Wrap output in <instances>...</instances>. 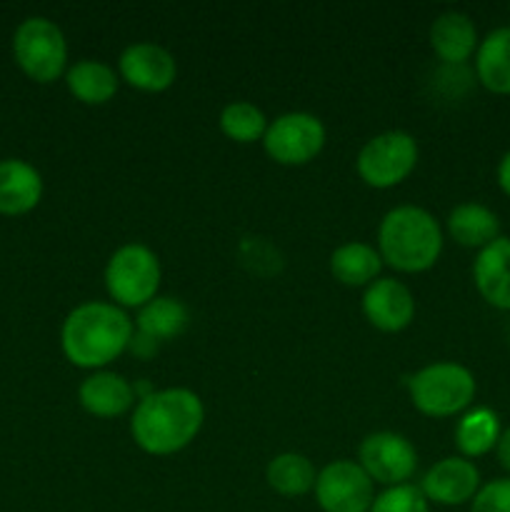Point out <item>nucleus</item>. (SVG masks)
Here are the masks:
<instances>
[{
  "label": "nucleus",
  "mask_w": 510,
  "mask_h": 512,
  "mask_svg": "<svg viewBox=\"0 0 510 512\" xmlns=\"http://www.w3.org/2000/svg\"><path fill=\"white\" fill-rule=\"evenodd\" d=\"M203 423V400L193 390L165 388L140 398L130 418V435L143 453L165 458L188 448Z\"/></svg>",
  "instance_id": "1"
},
{
  "label": "nucleus",
  "mask_w": 510,
  "mask_h": 512,
  "mask_svg": "<svg viewBox=\"0 0 510 512\" xmlns=\"http://www.w3.org/2000/svg\"><path fill=\"white\" fill-rule=\"evenodd\" d=\"M135 335L133 320L115 303H80L68 313L60 328V348L70 365L100 370L130 348Z\"/></svg>",
  "instance_id": "2"
},
{
  "label": "nucleus",
  "mask_w": 510,
  "mask_h": 512,
  "mask_svg": "<svg viewBox=\"0 0 510 512\" xmlns=\"http://www.w3.org/2000/svg\"><path fill=\"white\" fill-rule=\"evenodd\" d=\"M378 253L398 273H425L443 253V230L425 208L398 205L380 220Z\"/></svg>",
  "instance_id": "3"
},
{
  "label": "nucleus",
  "mask_w": 510,
  "mask_h": 512,
  "mask_svg": "<svg viewBox=\"0 0 510 512\" xmlns=\"http://www.w3.org/2000/svg\"><path fill=\"white\" fill-rule=\"evenodd\" d=\"M410 403L428 418H453L475 400L473 373L460 363H433L405 380Z\"/></svg>",
  "instance_id": "4"
},
{
  "label": "nucleus",
  "mask_w": 510,
  "mask_h": 512,
  "mask_svg": "<svg viewBox=\"0 0 510 512\" xmlns=\"http://www.w3.org/2000/svg\"><path fill=\"white\" fill-rule=\"evenodd\" d=\"M13 58L25 78L50 85L68 70V40L55 20L30 15L13 33Z\"/></svg>",
  "instance_id": "5"
},
{
  "label": "nucleus",
  "mask_w": 510,
  "mask_h": 512,
  "mask_svg": "<svg viewBox=\"0 0 510 512\" xmlns=\"http://www.w3.org/2000/svg\"><path fill=\"white\" fill-rule=\"evenodd\" d=\"M160 278L163 270L158 255L143 243L120 245L105 265V288L118 308L140 310L158 298Z\"/></svg>",
  "instance_id": "6"
},
{
  "label": "nucleus",
  "mask_w": 510,
  "mask_h": 512,
  "mask_svg": "<svg viewBox=\"0 0 510 512\" xmlns=\"http://www.w3.org/2000/svg\"><path fill=\"white\" fill-rule=\"evenodd\" d=\"M418 165V143L405 130H385L360 148L355 170L375 190H388L410 178Z\"/></svg>",
  "instance_id": "7"
},
{
  "label": "nucleus",
  "mask_w": 510,
  "mask_h": 512,
  "mask_svg": "<svg viewBox=\"0 0 510 512\" xmlns=\"http://www.w3.org/2000/svg\"><path fill=\"white\" fill-rule=\"evenodd\" d=\"M263 148L270 160L280 165H305L320 155L325 148V125L318 115L283 113L268 123Z\"/></svg>",
  "instance_id": "8"
},
{
  "label": "nucleus",
  "mask_w": 510,
  "mask_h": 512,
  "mask_svg": "<svg viewBox=\"0 0 510 512\" xmlns=\"http://www.w3.org/2000/svg\"><path fill=\"white\" fill-rule=\"evenodd\" d=\"M313 490L323 512H370L375 500V483L353 460L325 465Z\"/></svg>",
  "instance_id": "9"
},
{
  "label": "nucleus",
  "mask_w": 510,
  "mask_h": 512,
  "mask_svg": "<svg viewBox=\"0 0 510 512\" xmlns=\"http://www.w3.org/2000/svg\"><path fill=\"white\" fill-rule=\"evenodd\" d=\"M358 460L368 478L385 488L405 485L418 468V453H415L413 443L405 435L390 433V430L370 433L360 443Z\"/></svg>",
  "instance_id": "10"
},
{
  "label": "nucleus",
  "mask_w": 510,
  "mask_h": 512,
  "mask_svg": "<svg viewBox=\"0 0 510 512\" xmlns=\"http://www.w3.org/2000/svg\"><path fill=\"white\" fill-rule=\"evenodd\" d=\"M118 75L140 93H163L178 78V63L163 45L133 43L120 53Z\"/></svg>",
  "instance_id": "11"
},
{
  "label": "nucleus",
  "mask_w": 510,
  "mask_h": 512,
  "mask_svg": "<svg viewBox=\"0 0 510 512\" xmlns=\"http://www.w3.org/2000/svg\"><path fill=\"white\" fill-rule=\"evenodd\" d=\"M420 490L428 503L445 505V508L473 503L480 490V470L463 455L443 458L425 473Z\"/></svg>",
  "instance_id": "12"
},
{
  "label": "nucleus",
  "mask_w": 510,
  "mask_h": 512,
  "mask_svg": "<svg viewBox=\"0 0 510 512\" xmlns=\"http://www.w3.org/2000/svg\"><path fill=\"white\" fill-rule=\"evenodd\" d=\"M363 313L380 333H400L413 323L415 298L400 280L380 278L365 288Z\"/></svg>",
  "instance_id": "13"
},
{
  "label": "nucleus",
  "mask_w": 510,
  "mask_h": 512,
  "mask_svg": "<svg viewBox=\"0 0 510 512\" xmlns=\"http://www.w3.org/2000/svg\"><path fill=\"white\" fill-rule=\"evenodd\" d=\"M43 200V175L20 158L0 160V215L20 218Z\"/></svg>",
  "instance_id": "14"
},
{
  "label": "nucleus",
  "mask_w": 510,
  "mask_h": 512,
  "mask_svg": "<svg viewBox=\"0 0 510 512\" xmlns=\"http://www.w3.org/2000/svg\"><path fill=\"white\" fill-rule=\"evenodd\" d=\"M135 395L138 393L133 385L123 375L110 373V370H95L78 388V400L85 413L103 420L120 418L128 413L135 403Z\"/></svg>",
  "instance_id": "15"
},
{
  "label": "nucleus",
  "mask_w": 510,
  "mask_h": 512,
  "mask_svg": "<svg viewBox=\"0 0 510 512\" xmlns=\"http://www.w3.org/2000/svg\"><path fill=\"white\" fill-rule=\"evenodd\" d=\"M473 280L485 303L510 313V238L500 235L498 240L478 250Z\"/></svg>",
  "instance_id": "16"
},
{
  "label": "nucleus",
  "mask_w": 510,
  "mask_h": 512,
  "mask_svg": "<svg viewBox=\"0 0 510 512\" xmlns=\"http://www.w3.org/2000/svg\"><path fill=\"white\" fill-rule=\"evenodd\" d=\"M478 45V28L470 15L448 10L430 25V48L445 65H465L475 55Z\"/></svg>",
  "instance_id": "17"
},
{
  "label": "nucleus",
  "mask_w": 510,
  "mask_h": 512,
  "mask_svg": "<svg viewBox=\"0 0 510 512\" xmlns=\"http://www.w3.org/2000/svg\"><path fill=\"white\" fill-rule=\"evenodd\" d=\"M475 78L495 95H510V25L495 28L475 50Z\"/></svg>",
  "instance_id": "18"
},
{
  "label": "nucleus",
  "mask_w": 510,
  "mask_h": 512,
  "mask_svg": "<svg viewBox=\"0 0 510 512\" xmlns=\"http://www.w3.org/2000/svg\"><path fill=\"white\" fill-rule=\"evenodd\" d=\"M70 95L85 105H105L118 93L120 75L103 60H78L65 70Z\"/></svg>",
  "instance_id": "19"
},
{
  "label": "nucleus",
  "mask_w": 510,
  "mask_h": 512,
  "mask_svg": "<svg viewBox=\"0 0 510 512\" xmlns=\"http://www.w3.org/2000/svg\"><path fill=\"white\" fill-rule=\"evenodd\" d=\"M380 268H383V258L378 250L360 240H350L330 255V273L348 288H368L380 275Z\"/></svg>",
  "instance_id": "20"
},
{
  "label": "nucleus",
  "mask_w": 510,
  "mask_h": 512,
  "mask_svg": "<svg viewBox=\"0 0 510 512\" xmlns=\"http://www.w3.org/2000/svg\"><path fill=\"white\" fill-rule=\"evenodd\" d=\"M448 233L463 248L483 250L500 238V220L480 203H460L448 215Z\"/></svg>",
  "instance_id": "21"
},
{
  "label": "nucleus",
  "mask_w": 510,
  "mask_h": 512,
  "mask_svg": "<svg viewBox=\"0 0 510 512\" xmlns=\"http://www.w3.org/2000/svg\"><path fill=\"white\" fill-rule=\"evenodd\" d=\"M188 328V308L178 298H153L138 310L135 333L153 340L155 345L178 338Z\"/></svg>",
  "instance_id": "22"
},
{
  "label": "nucleus",
  "mask_w": 510,
  "mask_h": 512,
  "mask_svg": "<svg viewBox=\"0 0 510 512\" xmlns=\"http://www.w3.org/2000/svg\"><path fill=\"white\" fill-rule=\"evenodd\" d=\"M500 418L490 408H475L460 418L455 428V445L460 455L468 460L483 458L490 450H495L500 440Z\"/></svg>",
  "instance_id": "23"
},
{
  "label": "nucleus",
  "mask_w": 510,
  "mask_h": 512,
  "mask_svg": "<svg viewBox=\"0 0 510 512\" xmlns=\"http://www.w3.org/2000/svg\"><path fill=\"white\" fill-rule=\"evenodd\" d=\"M265 480H268L270 490L283 498H300L315 488L318 473L305 455L280 453L265 468Z\"/></svg>",
  "instance_id": "24"
},
{
  "label": "nucleus",
  "mask_w": 510,
  "mask_h": 512,
  "mask_svg": "<svg viewBox=\"0 0 510 512\" xmlns=\"http://www.w3.org/2000/svg\"><path fill=\"white\" fill-rule=\"evenodd\" d=\"M218 125L225 138L235 140L240 145H248L265 138L268 118H265V113L258 105L248 103V100H235V103L225 105L218 118Z\"/></svg>",
  "instance_id": "25"
},
{
  "label": "nucleus",
  "mask_w": 510,
  "mask_h": 512,
  "mask_svg": "<svg viewBox=\"0 0 510 512\" xmlns=\"http://www.w3.org/2000/svg\"><path fill=\"white\" fill-rule=\"evenodd\" d=\"M370 512H430V503L425 500L423 490L415 485H395L375 495Z\"/></svg>",
  "instance_id": "26"
},
{
  "label": "nucleus",
  "mask_w": 510,
  "mask_h": 512,
  "mask_svg": "<svg viewBox=\"0 0 510 512\" xmlns=\"http://www.w3.org/2000/svg\"><path fill=\"white\" fill-rule=\"evenodd\" d=\"M470 512H510V478L480 485L478 495L470 503Z\"/></svg>",
  "instance_id": "27"
},
{
  "label": "nucleus",
  "mask_w": 510,
  "mask_h": 512,
  "mask_svg": "<svg viewBox=\"0 0 510 512\" xmlns=\"http://www.w3.org/2000/svg\"><path fill=\"white\" fill-rule=\"evenodd\" d=\"M495 453H498L500 465H503V470L510 478V428H505L503 433H500L498 445H495Z\"/></svg>",
  "instance_id": "28"
},
{
  "label": "nucleus",
  "mask_w": 510,
  "mask_h": 512,
  "mask_svg": "<svg viewBox=\"0 0 510 512\" xmlns=\"http://www.w3.org/2000/svg\"><path fill=\"white\" fill-rule=\"evenodd\" d=\"M498 185L505 195L510 198V150L500 158L498 163Z\"/></svg>",
  "instance_id": "29"
}]
</instances>
